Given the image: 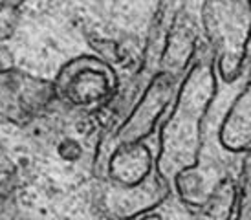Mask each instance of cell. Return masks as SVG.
Masks as SVG:
<instances>
[{
	"instance_id": "cell-1",
	"label": "cell",
	"mask_w": 251,
	"mask_h": 220,
	"mask_svg": "<svg viewBox=\"0 0 251 220\" xmlns=\"http://www.w3.org/2000/svg\"><path fill=\"white\" fill-rule=\"evenodd\" d=\"M216 90L215 57L207 46L195 52L187 72L178 82L171 116L160 127V151L154 169L167 182L183 169L195 167L202 158L203 123Z\"/></svg>"
},
{
	"instance_id": "cell-2",
	"label": "cell",
	"mask_w": 251,
	"mask_h": 220,
	"mask_svg": "<svg viewBox=\"0 0 251 220\" xmlns=\"http://www.w3.org/2000/svg\"><path fill=\"white\" fill-rule=\"evenodd\" d=\"M202 22L216 76L224 82H235L248 62L250 0H205Z\"/></svg>"
},
{
	"instance_id": "cell-3",
	"label": "cell",
	"mask_w": 251,
	"mask_h": 220,
	"mask_svg": "<svg viewBox=\"0 0 251 220\" xmlns=\"http://www.w3.org/2000/svg\"><path fill=\"white\" fill-rule=\"evenodd\" d=\"M59 101L74 109L103 107L114 96L119 79L110 64L96 55H79L59 70L53 79Z\"/></svg>"
},
{
	"instance_id": "cell-4",
	"label": "cell",
	"mask_w": 251,
	"mask_h": 220,
	"mask_svg": "<svg viewBox=\"0 0 251 220\" xmlns=\"http://www.w3.org/2000/svg\"><path fill=\"white\" fill-rule=\"evenodd\" d=\"M178 82L180 81L175 77L167 76L163 72H156L151 77V81L145 84L136 105L128 110V114L123 117V121L105 139L106 152L110 149L108 145L116 147V145H130L145 141L147 138L156 131L163 112L167 110L169 103L173 101ZM99 149H103V147H99Z\"/></svg>"
},
{
	"instance_id": "cell-5",
	"label": "cell",
	"mask_w": 251,
	"mask_h": 220,
	"mask_svg": "<svg viewBox=\"0 0 251 220\" xmlns=\"http://www.w3.org/2000/svg\"><path fill=\"white\" fill-rule=\"evenodd\" d=\"M57 101L53 82L9 70L0 74V123L26 125Z\"/></svg>"
},
{
	"instance_id": "cell-6",
	"label": "cell",
	"mask_w": 251,
	"mask_h": 220,
	"mask_svg": "<svg viewBox=\"0 0 251 220\" xmlns=\"http://www.w3.org/2000/svg\"><path fill=\"white\" fill-rule=\"evenodd\" d=\"M171 194V182L154 169L136 186H114L105 182L96 196L99 213L106 220H136L160 207Z\"/></svg>"
},
{
	"instance_id": "cell-7",
	"label": "cell",
	"mask_w": 251,
	"mask_h": 220,
	"mask_svg": "<svg viewBox=\"0 0 251 220\" xmlns=\"http://www.w3.org/2000/svg\"><path fill=\"white\" fill-rule=\"evenodd\" d=\"M152 171V152L143 141L110 147L103 164V178L114 186H136Z\"/></svg>"
},
{
	"instance_id": "cell-8",
	"label": "cell",
	"mask_w": 251,
	"mask_h": 220,
	"mask_svg": "<svg viewBox=\"0 0 251 220\" xmlns=\"http://www.w3.org/2000/svg\"><path fill=\"white\" fill-rule=\"evenodd\" d=\"M195 28L191 26L189 19L183 17V13L180 15V19L176 13L171 26H169L167 37H165V46H163L160 62H158V72H163V74L180 81L181 76L187 72L193 57H195Z\"/></svg>"
},
{
	"instance_id": "cell-9",
	"label": "cell",
	"mask_w": 251,
	"mask_h": 220,
	"mask_svg": "<svg viewBox=\"0 0 251 220\" xmlns=\"http://www.w3.org/2000/svg\"><path fill=\"white\" fill-rule=\"evenodd\" d=\"M218 141L224 151L250 152L251 145V92L250 84H244L218 129Z\"/></svg>"
},
{
	"instance_id": "cell-10",
	"label": "cell",
	"mask_w": 251,
	"mask_h": 220,
	"mask_svg": "<svg viewBox=\"0 0 251 220\" xmlns=\"http://www.w3.org/2000/svg\"><path fill=\"white\" fill-rule=\"evenodd\" d=\"M220 180L222 178H207V172L200 167V162H198L195 167L178 172L171 180V186L176 189L178 196L185 206L203 209Z\"/></svg>"
},
{
	"instance_id": "cell-11",
	"label": "cell",
	"mask_w": 251,
	"mask_h": 220,
	"mask_svg": "<svg viewBox=\"0 0 251 220\" xmlns=\"http://www.w3.org/2000/svg\"><path fill=\"white\" fill-rule=\"evenodd\" d=\"M17 26V7L0 2V42L7 41Z\"/></svg>"
},
{
	"instance_id": "cell-12",
	"label": "cell",
	"mask_w": 251,
	"mask_h": 220,
	"mask_svg": "<svg viewBox=\"0 0 251 220\" xmlns=\"http://www.w3.org/2000/svg\"><path fill=\"white\" fill-rule=\"evenodd\" d=\"M57 154L64 162H77L83 158V145L70 136H63L57 141Z\"/></svg>"
},
{
	"instance_id": "cell-13",
	"label": "cell",
	"mask_w": 251,
	"mask_h": 220,
	"mask_svg": "<svg viewBox=\"0 0 251 220\" xmlns=\"http://www.w3.org/2000/svg\"><path fill=\"white\" fill-rule=\"evenodd\" d=\"M17 213H19V204H17L15 194L2 196L0 198V220H15Z\"/></svg>"
},
{
	"instance_id": "cell-14",
	"label": "cell",
	"mask_w": 251,
	"mask_h": 220,
	"mask_svg": "<svg viewBox=\"0 0 251 220\" xmlns=\"http://www.w3.org/2000/svg\"><path fill=\"white\" fill-rule=\"evenodd\" d=\"M94 48L98 50L101 57L99 59H103V61H118V44L116 42H110V41H94L92 44Z\"/></svg>"
},
{
	"instance_id": "cell-15",
	"label": "cell",
	"mask_w": 251,
	"mask_h": 220,
	"mask_svg": "<svg viewBox=\"0 0 251 220\" xmlns=\"http://www.w3.org/2000/svg\"><path fill=\"white\" fill-rule=\"evenodd\" d=\"M15 169V164L9 158V152H7L6 145L0 141V176L4 174H9V172Z\"/></svg>"
},
{
	"instance_id": "cell-16",
	"label": "cell",
	"mask_w": 251,
	"mask_h": 220,
	"mask_svg": "<svg viewBox=\"0 0 251 220\" xmlns=\"http://www.w3.org/2000/svg\"><path fill=\"white\" fill-rule=\"evenodd\" d=\"M13 68H15L13 54H11L6 46H2V42H0V74L9 72V70H13Z\"/></svg>"
},
{
	"instance_id": "cell-17",
	"label": "cell",
	"mask_w": 251,
	"mask_h": 220,
	"mask_svg": "<svg viewBox=\"0 0 251 220\" xmlns=\"http://www.w3.org/2000/svg\"><path fill=\"white\" fill-rule=\"evenodd\" d=\"M136 220H161V217L158 213H154V211H149V213L141 215V217H138Z\"/></svg>"
},
{
	"instance_id": "cell-18",
	"label": "cell",
	"mask_w": 251,
	"mask_h": 220,
	"mask_svg": "<svg viewBox=\"0 0 251 220\" xmlns=\"http://www.w3.org/2000/svg\"><path fill=\"white\" fill-rule=\"evenodd\" d=\"M0 196H2V194H0Z\"/></svg>"
}]
</instances>
